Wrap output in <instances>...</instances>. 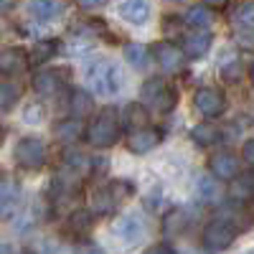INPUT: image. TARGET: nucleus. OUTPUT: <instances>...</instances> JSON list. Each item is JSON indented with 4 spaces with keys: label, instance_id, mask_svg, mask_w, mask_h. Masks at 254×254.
<instances>
[{
    "label": "nucleus",
    "instance_id": "f257e3e1",
    "mask_svg": "<svg viewBox=\"0 0 254 254\" xmlns=\"http://www.w3.org/2000/svg\"><path fill=\"white\" fill-rule=\"evenodd\" d=\"M84 79L102 97H112L122 89V71L110 59H92L84 66Z\"/></svg>",
    "mask_w": 254,
    "mask_h": 254
},
{
    "label": "nucleus",
    "instance_id": "f03ea898",
    "mask_svg": "<svg viewBox=\"0 0 254 254\" xmlns=\"http://www.w3.org/2000/svg\"><path fill=\"white\" fill-rule=\"evenodd\" d=\"M120 137V117H117V110L107 107V110H102L92 125L87 127V142L92 147H112Z\"/></svg>",
    "mask_w": 254,
    "mask_h": 254
},
{
    "label": "nucleus",
    "instance_id": "7ed1b4c3",
    "mask_svg": "<svg viewBox=\"0 0 254 254\" xmlns=\"http://www.w3.org/2000/svg\"><path fill=\"white\" fill-rule=\"evenodd\" d=\"M140 94H142V104H145V107H150V110H155L160 115L173 112L176 104H178V92L165 79H158V76L147 79L142 84V92Z\"/></svg>",
    "mask_w": 254,
    "mask_h": 254
},
{
    "label": "nucleus",
    "instance_id": "20e7f679",
    "mask_svg": "<svg viewBox=\"0 0 254 254\" xmlns=\"http://www.w3.org/2000/svg\"><path fill=\"white\" fill-rule=\"evenodd\" d=\"M237 226L234 221H229L226 216H219L214 221H208L203 226V234H201V244L208 249V252H224L234 244L237 239Z\"/></svg>",
    "mask_w": 254,
    "mask_h": 254
},
{
    "label": "nucleus",
    "instance_id": "39448f33",
    "mask_svg": "<svg viewBox=\"0 0 254 254\" xmlns=\"http://www.w3.org/2000/svg\"><path fill=\"white\" fill-rule=\"evenodd\" d=\"M127 196H132V188H130V183H125V181H117V183H110V186H104V188H97L94 193H92V211H94V214H99V216L112 214V211Z\"/></svg>",
    "mask_w": 254,
    "mask_h": 254
},
{
    "label": "nucleus",
    "instance_id": "423d86ee",
    "mask_svg": "<svg viewBox=\"0 0 254 254\" xmlns=\"http://www.w3.org/2000/svg\"><path fill=\"white\" fill-rule=\"evenodd\" d=\"M13 158L23 171H41L46 163V145L38 137H20L15 142Z\"/></svg>",
    "mask_w": 254,
    "mask_h": 254
},
{
    "label": "nucleus",
    "instance_id": "0eeeda50",
    "mask_svg": "<svg viewBox=\"0 0 254 254\" xmlns=\"http://www.w3.org/2000/svg\"><path fill=\"white\" fill-rule=\"evenodd\" d=\"M193 107L203 115V117H219L226 110V97L221 89L216 87H203L193 94Z\"/></svg>",
    "mask_w": 254,
    "mask_h": 254
},
{
    "label": "nucleus",
    "instance_id": "6e6552de",
    "mask_svg": "<svg viewBox=\"0 0 254 254\" xmlns=\"http://www.w3.org/2000/svg\"><path fill=\"white\" fill-rule=\"evenodd\" d=\"M155 61L158 66L165 71V74H178L183 66H186V54L183 49L168 44V41H160V44H155Z\"/></svg>",
    "mask_w": 254,
    "mask_h": 254
},
{
    "label": "nucleus",
    "instance_id": "1a4fd4ad",
    "mask_svg": "<svg viewBox=\"0 0 254 254\" xmlns=\"http://www.w3.org/2000/svg\"><path fill=\"white\" fill-rule=\"evenodd\" d=\"M208 171L219 181H234L239 176V158L234 153H226V150L214 153L208 158Z\"/></svg>",
    "mask_w": 254,
    "mask_h": 254
},
{
    "label": "nucleus",
    "instance_id": "9d476101",
    "mask_svg": "<svg viewBox=\"0 0 254 254\" xmlns=\"http://www.w3.org/2000/svg\"><path fill=\"white\" fill-rule=\"evenodd\" d=\"M28 69V56L20 49H3L0 51V74L3 76H18Z\"/></svg>",
    "mask_w": 254,
    "mask_h": 254
},
{
    "label": "nucleus",
    "instance_id": "9b49d317",
    "mask_svg": "<svg viewBox=\"0 0 254 254\" xmlns=\"http://www.w3.org/2000/svg\"><path fill=\"white\" fill-rule=\"evenodd\" d=\"M20 206V186L10 178L0 181V219H8Z\"/></svg>",
    "mask_w": 254,
    "mask_h": 254
},
{
    "label": "nucleus",
    "instance_id": "f8f14e48",
    "mask_svg": "<svg viewBox=\"0 0 254 254\" xmlns=\"http://www.w3.org/2000/svg\"><path fill=\"white\" fill-rule=\"evenodd\" d=\"M160 142V132L158 130H150V127H140V130H135L130 135V140H127V147H130L132 153L142 155V153H150L153 147H158Z\"/></svg>",
    "mask_w": 254,
    "mask_h": 254
},
{
    "label": "nucleus",
    "instance_id": "ddd939ff",
    "mask_svg": "<svg viewBox=\"0 0 254 254\" xmlns=\"http://www.w3.org/2000/svg\"><path fill=\"white\" fill-rule=\"evenodd\" d=\"M120 15L132 26H142L147 18H150V5L147 0H122L120 5Z\"/></svg>",
    "mask_w": 254,
    "mask_h": 254
},
{
    "label": "nucleus",
    "instance_id": "4468645a",
    "mask_svg": "<svg viewBox=\"0 0 254 254\" xmlns=\"http://www.w3.org/2000/svg\"><path fill=\"white\" fill-rule=\"evenodd\" d=\"M211 33H206V31H196V33H190V36H186L183 38V54L186 56H190V59H201V56H206L208 54V49H211Z\"/></svg>",
    "mask_w": 254,
    "mask_h": 254
},
{
    "label": "nucleus",
    "instance_id": "2eb2a0df",
    "mask_svg": "<svg viewBox=\"0 0 254 254\" xmlns=\"http://www.w3.org/2000/svg\"><path fill=\"white\" fill-rule=\"evenodd\" d=\"M64 87V71H41L33 76V89L44 97L56 94Z\"/></svg>",
    "mask_w": 254,
    "mask_h": 254
},
{
    "label": "nucleus",
    "instance_id": "dca6fc26",
    "mask_svg": "<svg viewBox=\"0 0 254 254\" xmlns=\"http://www.w3.org/2000/svg\"><path fill=\"white\" fill-rule=\"evenodd\" d=\"M92 224H94V216L89 214V211H74V214L69 216V221H66V231L71 237L81 239L92 231Z\"/></svg>",
    "mask_w": 254,
    "mask_h": 254
},
{
    "label": "nucleus",
    "instance_id": "f3484780",
    "mask_svg": "<svg viewBox=\"0 0 254 254\" xmlns=\"http://www.w3.org/2000/svg\"><path fill=\"white\" fill-rule=\"evenodd\" d=\"M54 135H56L61 142H76L79 135H81V122H79V117L61 120V122L54 127Z\"/></svg>",
    "mask_w": 254,
    "mask_h": 254
},
{
    "label": "nucleus",
    "instance_id": "a211bd4d",
    "mask_svg": "<svg viewBox=\"0 0 254 254\" xmlns=\"http://www.w3.org/2000/svg\"><path fill=\"white\" fill-rule=\"evenodd\" d=\"M56 51H59V41H56V38L38 41V44L33 46V51H31V56H28V64H36V66H41V64H46Z\"/></svg>",
    "mask_w": 254,
    "mask_h": 254
},
{
    "label": "nucleus",
    "instance_id": "6ab92c4d",
    "mask_svg": "<svg viewBox=\"0 0 254 254\" xmlns=\"http://www.w3.org/2000/svg\"><path fill=\"white\" fill-rule=\"evenodd\" d=\"M186 224H188V216L183 214V211L181 208H171L163 216V234L176 237V234H181V231L186 229Z\"/></svg>",
    "mask_w": 254,
    "mask_h": 254
},
{
    "label": "nucleus",
    "instance_id": "aec40b11",
    "mask_svg": "<svg viewBox=\"0 0 254 254\" xmlns=\"http://www.w3.org/2000/svg\"><path fill=\"white\" fill-rule=\"evenodd\" d=\"M117 231H120V237H125L127 242H137V239H142V234H145V224H142L137 216H125V219L120 221Z\"/></svg>",
    "mask_w": 254,
    "mask_h": 254
},
{
    "label": "nucleus",
    "instance_id": "412c9836",
    "mask_svg": "<svg viewBox=\"0 0 254 254\" xmlns=\"http://www.w3.org/2000/svg\"><path fill=\"white\" fill-rule=\"evenodd\" d=\"M231 198L239 203H247L249 198H254V178L252 176L234 178V183H231Z\"/></svg>",
    "mask_w": 254,
    "mask_h": 254
},
{
    "label": "nucleus",
    "instance_id": "4be33fe9",
    "mask_svg": "<svg viewBox=\"0 0 254 254\" xmlns=\"http://www.w3.org/2000/svg\"><path fill=\"white\" fill-rule=\"evenodd\" d=\"M190 137H193L198 145H203V147H211V145H216L221 140V132H219V127H214V125H196L193 130H190Z\"/></svg>",
    "mask_w": 254,
    "mask_h": 254
},
{
    "label": "nucleus",
    "instance_id": "5701e85b",
    "mask_svg": "<svg viewBox=\"0 0 254 254\" xmlns=\"http://www.w3.org/2000/svg\"><path fill=\"white\" fill-rule=\"evenodd\" d=\"M234 26L242 31H254V0H244L234 13Z\"/></svg>",
    "mask_w": 254,
    "mask_h": 254
},
{
    "label": "nucleus",
    "instance_id": "b1692460",
    "mask_svg": "<svg viewBox=\"0 0 254 254\" xmlns=\"http://www.w3.org/2000/svg\"><path fill=\"white\" fill-rule=\"evenodd\" d=\"M31 13L38 18V20H51L61 13V5L56 0H33L31 3Z\"/></svg>",
    "mask_w": 254,
    "mask_h": 254
},
{
    "label": "nucleus",
    "instance_id": "393cba45",
    "mask_svg": "<svg viewBox=\"0 0 254 254\" xmlns=\"http://www.w3.org/2000/svg\"><path fill=\"white\" fill-rule=\"evenodd\" d=\"M122 120H125L127 127H132V130H140V127L147 125V112H145L142 104H127Z\"/></svg>",
    "mask_w": 254,
    "mask_h": 254
},
{
    "label": "nucleus",
    "instance_id": "a878e982",
    "mask_svg": "<svg viewBox=\"0 0 254 254\" xmlns=\"http://www.w3.org/2000/svg\"><path fill=\"white\" fill-rule=\"evenodd\" d=\"M211 8L206 5H193L188 13H186V20H188V26H193L196 31H203L206 26H211Z\"/></svg>",
    "mask_w": 254,
    "mask_h": 254
},
{
    "label": "nucleus",
    "instance_id": "bb28decb",
    "mask_svg": "<svg viewBox=\"0 0 254 254\" xmlns=\"http://www.w3.org/2000/svg\"><path fill=\"white\" fill-rule=\"evenodd\" d=\"M125 59L130 61L135 69H145L147 66V49L142 44H127L125 46Z\"/></svg>",
    "mask_w": 254,
    "mask_h": 254
},
{
    "label": "nucleus",
    "instance_id": "cd10ccee",
    "mask_svg": "<svg viewBox=\"0 0 254 254\" xmlns=\"http://www.w3.org/2000/svg\"><path fill=\"white\" fill-rule=\"evenodd\" d=\"M92 97L87 94V92H81V89H76L74 94H71V112H74V117H81V115H87L89 110H92Z\"/></svg>",
    "mask_w": 254,
    "mask_h": 254
},
{
    "label": "nucleus",
    "instance_id": "c85d7f7f",
    "mask_svg": "<svg viewBox=\"0 0 254 254\" xmlns=\"http://www.w3.org/2000/svg\"><path fill=\"white\" fill-rule=\"evenodd\" d=\"M18 97H20L18 87H13V84H0V110H10L18 102Z\"/></svg>",
    "mask_w": 254,
    "mask_h": 254
},
{
    "label": "nucleus",
    "instance_id": "c756f323",
    "mask_svg": "<svg viewBox=\"0 0 254 254\" xmlns=\"http://www.w3.org/2000/svg\"><path fill=\"white\" fill-rule=\"evenodd\" d=\"M110 0H76V5L81 8V10H99V8H104Z\"/></svg>",
    "mask_w": 254,
    "mask_h": 254
},
{
    "label": "nucleus",
    "instance_id": "7c9ffc66",
    "mask_svg": "<svg viewBox=\"0 0 254 254\" xmlns=\"http://www.w3.org/2000/svg\"><path fill=\"white\" fill-rule=\"evenodd\" d=\"M242 158H244V163L254 165V137L244 142V147H242Z\"/></svg>",
    "mask_w": 254,
    "mask_h": 254
},
{
    "label": "nucleus",
    "instance_id": "2f4dec72",
    "mask_svg": "<svg viewBox=\"0 0 254 254\" xmlns=\"http://www.w3.org/2000/svg\"><path fill=\"white\" fill-rule=\"evenodd\" d=\"M145 254H178L171 244H153L150 249H145Z\"/></svg>",
    "mask_w": 254,
    "mask_h": 254
},
{
    "label": "nucleus",
    "instance_id": "473e14b6",
    "mask_svg": "<svg viewBox=\"0 0 254 254\" xmlns=\"http://www.w3.org/2000/svg\"><path fill=\"white\" fill-rule=\"evenodd\" d=\"M76 254H104V249L97 247V244H84V247L76 249Z\"/></svg>",
    "mask_w": 254,
    "mask_h": 254
},
{
    "label": "nucleus",
    "instance_id": "72a5a7b5",
    "mask_svg": "<svg viewBox=\"0 0 254 254\" xmlns=\"http://www.w3.org/2000/svg\"><path fill=\"white\" fill-rule=\"evenodd\" d=\"M18 5V0H0V13H10Z\"/></svg>",
    "mask_w": 254,
    "mask_h": 254
},
{
    "label": "nucleus",
    "instance_id": "f704fd0d",
    "mask_svg": "<svg viewBox=\"0 0 254 254\" xmlns=\"http://www.w3.org/2000/svg\"><path fill=\"white\" fill-rule=\"evenodd\" d=\"M201 3H203L206 8H224L229 0H201Z\"/></svg>",
    "mask_w": 254,
    "mask_h": 254
},
{
    "label": "nucleus",
    "instance_id": "c9c22d12",
    "mask_svg": "<svg viewBox=\"0 0 254 254\" xmlns=\"http://www.w3.org/2000/svg\"><path fill=\"white\" fill-rule=\"evenodd\" d=\"M201 190H203V198H214V188H211L208 181H201Z\"/></svg>",
    "mask_w": 254,
    "mask_h": 254
},
{
    "label": "nucleus",
    "instance_id": "e433bc0d",
    "mask_svg": "<svg viewBox=\"0 0 254 254\" xmlns=\"http://www.w3.org/2000/svg\"><path fill=\"white\" fill-rule=\"evenodd\" d=\"M0 254H18V252H13L10 247H3V249H0Z\"/></svg>",
    "mask_w": 254,
    "mask_h": 254
},
{
    "label": "nucleus",
    "instance_id": "4c0bfd02",
    "mask_svg": "<svg viewBox=\"0 0 254 254\" xmlns=\"http://www.w3.org/2000/svg\"><path fill=\"white\" fill-rule=\"evenodd\" d=\"M0 140H3V127H0Z\"/></svg>",
    "mask_w": 254,
    "mask_h": 254
},
{
    "label": "nucleus",
    "instance_id": "58836bf2",
    "mask_svg": "<svg viewBox=\"0 0 254 254\" xmlns=\"http://www.w3.org/2000/svg\"><path fill=\"white\" fill-rule=\"evenodd\" d=\"M252 81H254V66H252Z\"/></svg>",
    "mask_w": 254,
    "mask_h": 254
},
{
    "label": "nucleus",
    "instance_id": "ea45409f",
    "mask_svg": "<svg viewBox=\"0 0 254 254\" xmlns=\"http://www.w3.org/2000/svg\"><path fill=\"white\" fill-rule=\"evenodd\" d=\"M252 178H254V176H252Z\"/></svg>",
    "mask_w": 254,
    "mask_h": 254
}]
</instances>
